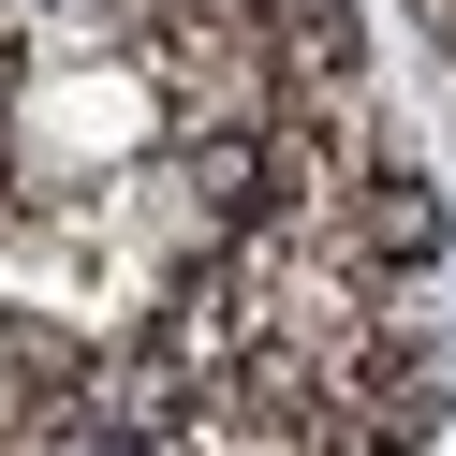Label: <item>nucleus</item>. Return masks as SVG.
<instances>
[{
	"mask_svg": "<svg viewBox=\"0 0 456 456\" xmlns=\"http://www.w3.org/2000/svg\"><path fill=\"white\" fill-rule=\"evenodd\" d=\"M30 456H162V442H118V427H60V442H30Z\"/></svg>",
	"mask_w": 456,
	"mask_h": 456,
	"instance_id": "nucleus-1",
	"label": "nucleus"
}]
</instances>
